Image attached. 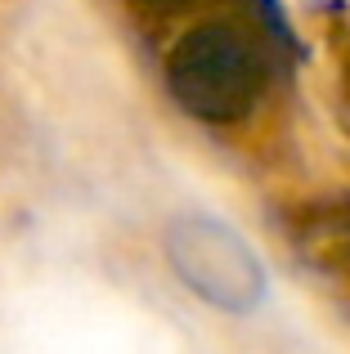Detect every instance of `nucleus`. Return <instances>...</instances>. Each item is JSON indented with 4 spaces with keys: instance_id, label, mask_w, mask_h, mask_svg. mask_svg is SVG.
<instances>
[{
    "instance_id": "nucleus-2",
    "label": "nucleus",
    "mask_w": 350,
    "mask_h": 354,
    "mask_svg": "<svg viewBox=\"0 0 350 354\" xmlns=\"http://www.w3.org/2000/svg\"><path fill=\"white\" fill-rule=\"evenodd\" d=\"M162 251H167L175 278L189 287L198 301L216 305L225 314H247L265 301V265L252 251L238 229H229L216 216H198L184 211L167 225L162 234Z\"/></svg>"
},
{
    "instance_id": "nucleus-1",
    "label": "nucleus",
    "mask_w": 350,
    "mask_h": 354,
    "mask_svg": "<svg viewBox=\"0 0 350 354\" xmlns=\"http://www.w3.org/2000/svg\"><path fill=\"white\" fill-rule=\"evenodd\" d=\"M167 86L175 104L198 121H243L265 90V59L243 32L225 23L193 27L167 59Z\"/></svg>"
},
{
    "instance_id": "nucleus-5",
    "label": "nucleus",
    "mask_w": 350,
    "mask_h": 354,
    "mask_svg": "<svg viewBox=\"0 0 350 354\" xmlns=\"http://www.w3.org/2000/svg\"><path fill=\"white\" fill-rule=\"evenodd\" d=\"M342 72H346V95H350V50H346V63H342Z\"/></svg>"
},
{
    "instance_id": "nucleus-4",
    "label": "nucleus",
    "mask_w": 350,
    "mask_h": 354,
    "mask_svg": "<svg viewBox=\"0 0 350 354\" xmlns=\"http://www.w3.org/2000/svg\"><path fill=\"white\" fill-rule=\"evenodd\" d=\"M149 5H158V9H175V5H189V0H149Z\"/></svg>"
},
{
    "instance_id": "nucleus-3",
    "label": "nucleus",
    "mask_w": 350,
    "mask_h": 354,
    "mask_svg": "<svg viewBox=\"0 0 350 354\" xmlns=\"http://www.w3.org/2000/svg\"><path fill=\"white\" fill-rule=\"evenodd\" d=\"M283 234L301 265L328 278L350 274V198H310L283 211Z\"/></svg>"
}]
</instances>
